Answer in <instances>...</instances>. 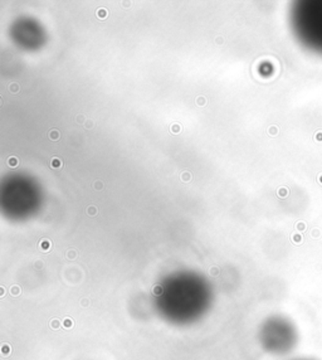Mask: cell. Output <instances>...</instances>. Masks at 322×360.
<instances>
[{"instance_id": "8fae6325", "label": "cell", "mask_w": 322, "mask_h": 360, "mask_svg": "<svg viewBox=\"0 0 322 360\" xmlns=\"http://www.w3.org/2000/svg\"><path fill=\"white\" fill-rule=\"evenodd\" d=\"M94 125H95V124H94V121L87 120L84 122V127H86V129H92Z\"/></svg>"}, {"instance_id": "e0dca14e", "label": "cell", "mask_w": 322, "mask_h": 360, "mask_svg": "<svg viewBox=\"0 0 322 360\" xmlns=\"http://www.w3.org/2000/svg\"><path fill=\"white\" fill-rule=\"evenodd\" d=\"M304 360H306V359H304Z\"/></svg>"}, {"instance_id": "5b68a950", "label": "cell", "mask_w": 322, "mask_h": 360, "mask_svg": "<svg viewBox=\"0 0 322 360\" xmlns=\"http://www.w3.org/2000/svg\"><path fill=\"white\" fill-rule=\"evenodd\" d=\"M51 167L53 169H60L63 167V162H62V160H60L58 158H53V159L51 160Z\"/></svg>"}, {"instance_id": "5bb4252c", "label": "cell", "mask_w": 322, "mask_h": 360, "mask_svg": "<svg viewBox=\"0 0 322 360\" xmlns=\"http://www.w3.org/2000/svg\"><path fill=\"white\" fill-rule=\"evenodd\" d=\"M84 115H78L77 116V122L78 124H84Z\"/></svg>"}, {"instance_id": "3957f363", "label": "cell", "mask_w": 322, "mask_h": 360, "mask_svg": "<svg viewBox=\"0 0 322 360\" xmlns=\"http://www.w3.org/2000/svg\"><path fill=\"white\" fill-rule=\"evenodd\" d=\"M259 342L271 354L286 355L297 344V330L288 319L271 316L261 326Z\"/></svg>"}, {"instance_id": "52a82bcc", "label": "cell", "mask_w": 322, "mask_h": 360, "mask_svg": "<svg viewBox=\"0 0 322 360\" xmlns=\"http://www.w3.org/2000/svg\"><path fill=\"white\" fill-rule=\"evenodd\" d=\"M180 178H181L183 181H189V180H191V178H193V175H191V173H188V172H185V173L180 175Z\"/></svg>"}, {"instance_id": "6da1fadb", "label": "cell", "mask_w": 322, "mask_h": 360, "mask_svg": "<svg viewBox=\"0 0 322 360\" xmlns=\"http://www.w3.org/2000/svg\"><path fill=\"white\" fill-rule=\"evenodd\" d=\"M157 312L161 318L173 325H191L208 312L210 297L204 290H167L162 285L156 286Z\"/></svg>"}, {"instance_id": "9c48e42d", "label": "cell", "mask_w": 322, "mask_h": 360, "mask_svg": "<svg viewBox=\"0 0 322 360\" xmlns=\"http://www.w3.org/2000/svg\"><path fill=\"white\" fill-rule=\"evenodd\" d=\"M8 164H9L12 168H15V167H17V164H18V160H17L15 158H11Z\"/></svg>"}, {"instance_id": "277c9868", "label": "cell", "mask_w": 322, "mask_h": 360, "mask_svg": "<svg viewBox=\"0 0 322 360\" xmlns=\"http://www.w3.org/2000/svg\"><path fill=\"white\" fill-rule=\"evenodd\" d=\"M60 131H58V130H56V129H52L51 131L48 132V138L51 139V140H53V141L60 140Z\"/></svg>"}, {"instance_id": "ba28073f", "label": "cell", "mask_w": 322, "mask_h": 360, "mask_svg": "<svg viewBox=\"0 0 322 360\" xmlns=\"http://www.w3.org/2000/svg\"><path fill=\"white\" fill-rule=\"evenodd\" d=\"M197 103L199 106H205V103H207V98L203 96H199L197 98Z\"/></svg>"}, {"instance_id": "9a60e30c", "label": "cell", "mask_w": 322, "mask_h": 360, "mask_svg": "<svg viewBox=\"0 0 322 360\" xmlns=\"http://www.w3.org/2000/svg\"><path fill=\"white\" fill-rule=\"evenodd\" d=\"M89 214H96L95 207H90V208H89Z\"/></svg>"}, {"instance_id": "7a4b0ae2", "label": "cell", "mask_w": 322, "mask_h": 360, "mask_svg": "<svg viewBox=\"0 0 322 360\" xmlns=\"http://www.w3.org/2000/svg\"><path fill=\"white\" fill-rule=\"evenodd\" d=\"M292 25L299 42L322 57V0L299 1L293 6Z\"/></svg>"}, {"instance_id": "4fadbf2b", "label": "cell", "mask_w": 322, "mask_h": 360, "mask_svg": "<svg viewBox=\"0 0 322 360\" xmlns=\"http://www.w3.org/2000/svg\"><path fill=\"white\" fill-rule=\"evenodd\" d=\"M95 188L97 189V191H101L102 188H103V184H102V181H96L95 183Z\"/></svg>"}, {"instance_id": "8992f818", "label": "cell", "mask_w": 322, "mask_h": 360, "mask_svg": "<svg viewBox=\"0 0 322 360\" xmlns=\"http://www.w3.org/2000/svg\"><path fill=\"white\" fill-rule=\"evenodd\" d=\"M97 17L100 19L108 18V11H106V9H98V11H97Z\"/></svg>"}, {"instance_id": "30bf717a", "label": "cell", "mask_w": 322, "mask_h": 360, "mask_svg": "<svg viewBox=\"0 0 322 360\" xmlns=\"http://www.w3.org/2000/svg\"><path fill=\"white\" fill-rule=\"evenodd\" d=\"M9 90L12 91V92H14V94H17V92H19L18 84H11V86H9Z\"/></svg>"}, {"instance_id": "2e32d148", "label": "cell", "mask_w": 322, "mask_h": 360, "mask_svg": "<svg viewBox=\"0 0 322 360\" xmlns=\"http://www.w3.org/2000/svg\"><path fill=\"white\" fill-rule=\"evenodd\" d=\"M221 42H223V39H221V38H218V39H217V43H221Z\"/></svg>"}, {"instance_id": "7c38bea8", "label": "cell", "mask_w": 322, "mask_h": 360, "mask_svg": "<svg viewBox=\"0 0 322 360\" xmlns=\"http://www.w3.org/2000/svg\"><path fill=\"white\" fill-rule=\"evenodd\" d=\"M170 130H172V131L173 132H179L181 131V127H179V125H176V124H175V125H173V127H172V129H170Z\"/></svg>"}]
</instances>
